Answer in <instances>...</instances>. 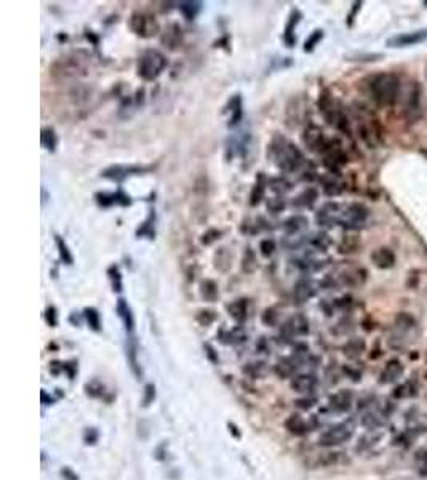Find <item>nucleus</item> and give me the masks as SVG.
Returning a JSON list of instances; mask_svg holds the SVG:
<instances>
[{
  "instance_id": "nucleus-13",
  "label": "nucleus",
  "mask_w": 427,
  "mask_h": 480,
  "mask_svg": "<svg viewBox=\"0 0 427 480\" xmlns=\"http://www.w3.org/2000/svg\"><path fill=\"white\" fill-rule=\"evenodd\" d=\"M421 99H422V87L419 82H413L405 99V114L411 120L419 117L421 114Z\"/></svg>"
},
{
  "instance_id": "nucleus-56",
  "label": "nucleus",
  "mask_w": 427,
  "mask_h": 480,
  "mask_svg": "<svg viewBox=\"0 0 427 480\" xmlns=\"http://www.w3.org/2000/svg\"><path fill=\"white\" fill-rule=\"evenodd\" d=\"M45 317H47V322H48L50 326H56L58 325V314H56V309L53 308V306H50V308L47 309Z\"/></svg>"
},
{
  "instance_id": "nucleus-4",
  "label": "nucleus",
  "mask_w": 427,
  "mask_h": 480,
  "mask_svg": "<svg viewBox=\"0 0 427 480\" xmlns=\"http://www.w3.org/2000/svg\"><path fill=\"white\" fill-rule=\"evenodd\" d=\"M167 67V58L164 53H160L159 50L149 48L141 53L138 59V76L146 80L152 82L156 80Z\"/></svg>"
},
{
  "instance_id": "nucleus-40",
  "label": "nucleus",
  "mask_w": 427,
  "mask_h": 480,
  "mask_svg": "<svg viewBox=\"0 0 427 480\" xmlns=\"http://www.w3.org/2000/svg\"><path fill=\"white\" fill-rule=\"evenodd\" d=\"M256 268H258L256 254H255V251H253V250L248 247V248L245 250V254H243V258H242V269L245 271L247 274H251V272L256 271Z\"/></svg>"
},
{
  "instance_id": "nucleus-1",
  "label": "nucleus",
  "mask_w": 427,
  "mask_h": 480,
  "mask_svg": "<svg viewBox=\"0 0 427 480\" xmlns=\"http://www.w3.org/2000/svg\"><path fill=\"white\" fill-rule=\"evenodd\" d=\"M267 157L285 173H294L304 165V154L301 149L282 135L272 138L267 147Z\"/></svg>"
},
{
  "instance_id": "nucleus-14",
  "label": "nucleus",
  "mask_w": 427,
  "mask_h": 480,
  "mask_svg": "<svg viewBox=\"0 0 427 480\" xmlns=\"http://www.w3.org/2000/svg\"><path fill=\"white\" fill-rule=\"evenodd\" d=\"M319 384V378L315 373H298L291 378V389L298 394L310 395Z\"/></svg>"
},
{
  "instance_id": "nucleus-26",
  "label": "nucleus",
  "mask_w": 427,
  "mask_h": 480,
  "mask_svg": "<svg viewBox=\"0 0 427 480\" xmlns=\"http://www.w3.org/2000/svg\"><path fill=\"white\" fill-rule=\"evenodd\" d=\"M226 309H227L230 317L236 320L237 323L245 322L247 317H248V301L243 300V298H239L236 301H232L230 304L226 306Z\"/></svg>"
},
{
  "instance_id": "nucleus-11",
  "label": "nucleus",
  "mask_w": 427,
  "mask_h": 480,
  "mask_svg": "<svg viewBox=\"0 0 427 480\" xmlns=\"http://www.w3.org/2000/svg\"><path fill=\"white\" fill-rule=\"evenodd\" d=\"M342 205L338 202H327L325 205L320 207V210L315 214V221L322 228H333L338 226L339 216H341Z\"/></svg>"
},
{
  "instance_id": "nucleus-16",
  "label": "nucleus",
  "mask_w": 427,
  "mask_h": 480,
  "mask_svg": "<svg viewBox=\"0 0 427 480\" xmlns=\"http://www.w3.org/2000/svg\"><path fill=\"white\" fill-rule=\"evenodd\" d=\"M352 392L347 391V389H342V391H338L334 392L333 395H330L328 399V407L330 410L334 412V413H345L351 410L352 407Z\"/></svg>"
},
{
  "instance_id": "nucleus-36",
  "label": "nucleus",
  "mask_w": 427,
  "mask_h": 480,
  "mask_svg": "<svg viewBox=\"0 0 427 480\" xmlns=\"http://www.w3.org/2000/svg\"><path fill=\"white\" fill-rule=\"evenodd\" d=\"M40 142H42V146L48 151H55L56 149V144H58V136H56V131L52 128V127H45L42 128V135H40Z\"/></svg>"
},
{
  "instance_id": "nucleus-38",
  "label": "nucleus",
  "mask_w": 427,
  "mask_h": 480,
  "mask_svg": "<svg viewBox=\"0 0 427 480\" xmlns=\"http://www.w3.org/2000/svg\"><path fill=\"white\" fill-rule=\"evenodd\" d=\"M307 242H309L310 247L317 251H327V248L331 245V239L328 237V234H325V232L315 234V236L310 237Z\"/></svg>"
},
{
  "instance_id": "nucleus-53",
  "label": "nucleus",
  "mask_w": 427,
  "mask_h": 480,
  "mask_svg": "<svg viewBox=\"0 0 427 480\" xmlns=\"http://www.w3.org/2000/svg\"><path fill=\"white\" fill-rule=\"evenodd\" d=\"M85 389H87V394H90L91 397H101L104 392V386L99 384L98 381H93V383L87 384Z\"/></svg>"
},
{
  "instance_id": "nucleus-2",
  "label": "nucleus",
  "mask_w": 427,
  "mask_h": 480,
  "mask_svg": "<svg viewBox=\"0 0 427 480\" xmlns=\"http://www.w3.org/2000/svg\"><path fill=\"white\" fill-rule=\"evenodd\" d=\"M88 53L84 50H74V52L58 58L50 66V76L56 82L77 80L88 74Z\"/></svg>"
},
{
  "instance_id": "nucleus-6",
  "label": "nucleus",
  "mask_w": 427,
  "mask_h": 480,
  "mask_svg": "<svg viewBox=\"0 0 427 480\" xmlns=\"http://www.w3.org/2000/svg\"><path fill=\"white\" fill-rule=\"evenodd\" d=\"M354 435V426L349 423H338L330 426L327 431H323L319 437V445L325 448H333L347 442Z\"/></svg>"
},
{
  "instance_id": "nucleus-49",
  "label": "nucleus",
  "mask_w": 427,
  "mask_h": 480,
  "mask_svg": "<svg viewBox=\"0 0 427 480\" xmlns=\"http://www.w3.org/2000/svg\"><path fill=\"white\" fill-rule=\"evenodd\" d=\"M261 320H262L264 325L274 326V325H277V322H279V314L274 308H269V309H266L261 314Z\"/></svg>"
},
{
  "instance_id": "nucleus-55",
  "label": "nucleus",
  "mask_w": 427,
  "mask_h": 480,
  "mask_svg": "<svg viewBox=\"0 0 427 480\" xmlns=\"http://www.w3.org/2000/svg\"><path fill=\"white\" fill-rule=\"evenodd\" d=\"M154 399H156V387L152 384H147L144 387V397H142V403L147 407Z\"/></svg>"
},
{
  "instance_id": "nucleus-54",
  "label": "nucleus",
  "mask_w": 427,
  "mask_h": 480,
  "mask_svg": "<svg viewBox=\"0 0 427 480\" xmlns=\"http://www.w3.org/2000/svg\"><path fill=\"white\" fill-rule=\"evenodd\" d=\"M219 236H221V231H218V229H210V231H207L205 234H203L202 243H203V245H211L213 242L219 239Z\"/></svg>"
},
{
  "instance_id": "nucleus-50",
  "label": "nucleus",
  "mask_w": 427,
  "mask_h": 480,
  "mask_svg": "<svg viewBox=\"0 0 427 480\" xmlns=\"http://www.w3.org/2000/svg\"><path fill=\"white\" fill-rule=\"evenodd\" d=\"M259 250H261V254L264 258H269L276 251V240L274 239H264L261 240L259 243Z\"/></svg>"
},
{
  "instance_id": "nucleus-8",
  "label": "nucleus",
  "mask_w": 427,
  "mask_h": 480,
  "mask_svg": "<svg viewBox=\"0 0 427 480\" xmlns=\"http://www.w3.org/2000/svg\"><path fill=\"white\" fill-rule=\"evenodd\" d=\"M323 165L328 168L331 175H339V168L347 162V156L338 139H330L323 149Z\"/></svg>"
},
{
  "instance_id": "nucleus-32",
  "label": "nucleus",
  "mask_w": 427,
  "mask_h": 480,
  "mask_svg": "<svg viewBox=\"0 0 427 480\" xmlns=\"http://www.w3.org/2000/svg\"><path fill=\"white\" fill-rule=\"evenodd\" d=\"M299 18H301V13L298 12V10H294V12L291 13V16H290V19H288L287 27H285L283 40H285V44H287L288 47H293L294 44H296V35H294V27H296V24L299 23Z\"/></svg>"
},
{
  "instance_id": "nucleus-15",
  "label": "nucleus",
  "mask_w": 427,
  "mask_h": 480,
  "mask_svg": "<svg viewBox=\"0 0 427 480\" xmlns=\"http://www.w3.org/2000/svg\"><path fill=\"white\" fill-rule=\"evenodd\" d=\"M367 280V271L363 268H355V266H349L339 272L338 275V283L344 285V287L349 288H357L360 285L365 283Z\"/></svg>"
},
{
  "instance_id": "nucleus-51",
  "label": "nucleus",
  "mask_w": 427,
  "mask_h": 480,
  "mask_svg": "<svg viewBox=\"0 0 427 480\" xmlns=\"http://www.w3.org/2000/svg\"><path fill=\"white\" fill-rule=\"evenodd\" d=\"M294 403H296V407L299 408V410H310V408L317 403V399L312 397V395H304V397H301V399H298Z\"/></svg>"
},
{
  "instance_id": "nucleus-52",
  "label": "nucleus",
  "mask_w": 427,
  "mask_h": 480,
  "mask_svg": "<svg viewBox=\"0 0 427 480\" xmlns=\"http://www.w3.org/2000/svg\"><path fill=\"white\" fill-rule=\"evenodd\" d=\"M285 208V200L282 197H274L267 200V210L270 213H280Z\"/></svg>"
},
{
  "instance_id": "nucleus-21",
  "label": "nucleus",
  "mask_w": 427,
  "mask_h": 480,
  "mask_svg": "<svg viewBox=\"0 0 427 480\" xmlns=\"http://www.w3.org/2000/svg\"><path fill=\"white\" fill-rule=\"evenodd\" d=\"M299 362L294 359V357H283V359H279L274 365V373H276L282 380H288V378H293L298 372Z\"/></svg>"
},
{
  "instance_id": "nucleus-34",
  "label": "nucleus",
  "mask_w": 427,
  "mask_h": 480,
  "mask_svg": "<svg viewBox=\"0 0 427 480\" xmlns=\"http://www.w3.org/2000/svg\"><path fill=\"white\" fill-rule=\"evenodd\" d=\"M266 179H264V175L262 173H259V176H258V179H256V182H255V188H253V191H251V196H250V203L253 207L255 205H258V203H261V200L264 199V192H266Z\"/></svg>"
},
{
  "instance_id": "nucleus-17",
  "label": "nucleus",
  "mask_w": 427,
  "mask_h": 480,
  "mask_svg": "<svg viewBox=\"0 0 427 480\" xmlns=\"http://www.w3.org/2000/svg\"><path fill=\"white\" fill-rule=\"evenodd\" d=\"M147 168H142V167H124V165H112L106 168L103 173H101V176H104L107 179H112V181H124L127 176L130 175H139V173L146 171Z\"/></svg>"
},
{
  "instance_id": "nucleus-7",
  "label": "nucleus",
  "mask_w": 427,
  "mask_h": 480,
  "mask_svg": "<svg viewBox=\"0 0 427 480\" xmlns=\"http://www.w3.org/2000/svg\"><path fill=\"white\" fill-rule=\"evenodd\" d=\"M130 29L139 37H154L156 34H159L160 26L159 21L156 19L154 15H150L147 12H135L130 16Z\"/></svg>"
},
{
  "instance_id": "nucleus-30",
  "label": "nucleus",
  "mask_w": 427,
  "mask_h": 480,
  "mask_svg": "<svg viewBox=\"0 0 427 480\" xmlns=\"http://www.w3.org/2000/svg\"><path fill=\"white\" fill-rule=\"evenodd\" d=\"M117 312H119V315H120V319H122V322H124V325H125V330L127 331H133V328H135V319H133V314H131V309H130V306H128V303L125 301V300H119L117 301Z\"/></svg>"
},
{
  "instance_id": "nucleus-19",
  "label": "nucleus",
  "mask_w": 427,
  "mask_h": 480,
  "mask_svg": "<svg viewBox=\"0 0 427 480\" xmlns=\"http://www.w3.org/2000/svg\"><path fill=\"white\" fill-rule=\"evenodd\" d=\"M315 291H317V288H315V283H314L310 279L304 277V279H299V280L296 282V285H294L293 298H294V301H296L298 304H302V303L309 301L310 298H314Z\"/></svg>"
},
{
  "instance_id": "nucleus-43",
  "label": "nucleus",
  "mask_w": 427,
  "mask_h": 480,
  "mask_svg": "<svg viewBox=\"0 0 427 480\" xmlns=\"http://www.w3.org/2000/svg\"><path fill=\"white\" fill-rule=\"evenodd\" d=\"M56 247H58V251H59V258L63 260L66 264H72L74 263L72 253L69 251V247H67V243L63 240V237L56 236Z\"/></svg>"
},
{
  "instance_id": "nucleus-41",
  "label": "nucleus",
  "mask_w": 427,
  "mask_h": 480,
  "mask_svg": "<svg viewBox=\"0 0 427 480\" xmlns=\"http://www.w3.org/2000/svg\"><path fill=\"white\" fill-rule=\"evenodd\" d=\"M362 424L367 429H370V431H374V429L381 427L382 418L378 413H374V412H367L362 416Z\"/></svg>"
},
{
  "instance_id": "nucleus-48",
  "label": "nucleus",
  "mask_w": 427,
  "mask_h": 480,
  "mask_svg": "<svg viewBox=\"0 0 427 480\" xmlns=\"http://www.w3.org/2000/svg\"><path fill=\"white\" fill-rule=\"evenodd\" d=\"M107 274H109L110 283H112V290L114 291H122V275H120V271H119V268L115 266V264L109 268Z\"/></svg>"
},
{
  "instance_id": "nucleus-45",
  "label": "nucleus",
  "mask_w": 427,
  "mask_h": 480,
  "mask_svg": "<svg viewBox=\"0 0 427 480\" xmlns=\"http://www.w3.org/2000/svg\"><path fill=\"white\" fill-rule=\"evenodd\" d=\"M323 39V30L322 29H315L314 32L309 35V39L304 44V52H314V48L320 44V40Z\"/></svg>"
},
{
  "instance_id": "nucleus-3",
  "label": "nucleus",
  "mask_w": 427,
  "mask_h": 480,
  "mask_svg": "<svg viewBox=\"0 0 427 480\" xmlns=\"http://www.w3.org/2000/svg\"><path fill=\"white\" fill-rule=\"evenodd\" d=\"M370 91L379 106H394L400 95V77L394 72H382L371 79Z\"/></svg>"
},
{
  "instance_id": "nucleus-22",
  "label": "nucleus",
  "mask_w": 427,
  "mask_h": 480,
  "mask_svg": "<svg viewBox=\"0 0 427 480\" xmlns=\"http://www.w3.org/2000/svg\"><path fill=\"white\" fill-rule=\"evenodd\" d=\"M371 261L378 269H391L395 264V253L389 247H379L371 253Z\"/></svg>"
},
{
  "instance_id": "nucleus-9",
  "label": "nucleus",
  "mask_w": 427,
  "mask_h": 480,
  "mask_svg": "<svg viewBox=\"0 0 427 480\" xmlns=\"http://www.w3.org/2000/svg\"><path fill=\"white\" fill-rule=\"evenodd\" d=\"M309 320L306 315L302 314H294L290 319L285 320V323L282 325L280 335L285 340H293L298 338V336H306L309 333Z\"/></svg>"
},
{
  "instance_id": "nucleus-24",
  "label": "nucleus",
  "mask_w": 427,
  "mask_h": 480,
  "mask_svg": "<svg viewBox=\"0 0 427 480\" xmlns=\"http://www.w3.org/2000/svg\"><path fill=\"white\" fill-rule=\"evenodd\" d=\"M309 219L304 214H294L290 216L287 221L283 223V231L287 236H299V234L307 228Z\"/></svg>"
},
{
  "instance_id": "nucleus-20",
  "label": "nucleus",
  "mask_w": 427,
  "mask_h": 480,
  "mask_svg": "<svg viewBox=\"0 0 427 480\" xmlns=\"http://www.w3.org/2000/svg\"><path fill=\"white\" fill-rule=\"evenodd\" d=\"M162 44L170 50H176L182 44V29L178 23H170L162 32Z\"/></svg>"
},
{
  "instance_id": "nucleus-28",
  "label": "nucleus",
  "mask_w": 427,
  "mask_h": 480,
  "mask_svg": "<svg viewBox=\"0 0 427 480\" xmlns=\"http://www.w3.org/2000/svg\"><path fill=\"white\" fill-rule=\"evenodd\" d=\"M317 199H319L317 189H315V188H307L293 200V205L298 207V208H312L314 203L317 202Z\"/></svg>"
},
{
  "instance_id": "nucleus-12",
  "label": "nucleus",
  "mask_w": 427,
  "mask_h": 480,
  "mask_svg": "<svg viewBox=\"0 0 427 480\" xmlns=\"http://www.w3.org/2000/svg\"><path fill=\"white\" fill-rule=\"evenodd\" d=\"M425 40H427V29H419V30H413V32L394 35V37L387 39L385 45L391 47V48H400V47L418 45L421 42H425Z\"/></svg>"
},
{
  "instance_id": "nucleus-57",
  "label": "nucleus",
  "mask_w": 427,
  "mask_h": 480,
  "mask_svg": "<svg viewBox=\"0 0 427 480\" xmlns=\"http://www.w3.org/2000/svg\"><path fill=\"white\" fill-rule=\"evenodd\" d=\"M96 438H98V432L95 431V429H87V431H85V442H87L88 445H90V444H95Z\"/></svg>"
},
{
  "instance_id": "nucleus-35",
  "label": "nucleus",
  "mask_w": 427,
  "mask_h": 480,
  "mask_svg": "<svg viewBox=\"0 0 427 480\" xmlns=\"http://www.w3.org/2000/svg\"><path fill=\"white\" fill-rule=\"evenodd\" d=\"M242 372L248 378H251V380H261V378L266 375V365L262 362H248L242 368Z\"/></svg>"
},
{
  "instance_id": "nucleus-37",
  "label": "nucleus",
  "mask_w": 427,
  "mask_h": 480,
  "mask_svg": "<svg viewBox=\"0 0 427 480\" xmlns=\"http://www.w3.org/2000/svg\"><path fill=\"white\" fill-rule=\"evenodd\" d=\"M200 10H202V2H181L179 4V12L187 21L196 19L197 15L200 13Z\"/></svg>"
},
{
  "instance_id": "nucleus-58",
  "label": "nucleus",
  "mask_w": 427,
  "mask_h": 480,
  "mask_svg": "<svg viewBox=\"0 0 427 480\" xmlns=\"http://www.w3.org/2000/svg\"><path fill=\"white\" fill-rule=\"evenodd\" d=\"M203 347H205V351H207V357H208V359H210L213 363H216V362H218V354H216V351L213 349V347H211L210 344H203Z\"/></svg>"
},
{
  "instance_id": "nucleus-59",
  "label": "nucleus",
  "mask_w": 427,
  "mask_h": 480,
  "mask_svg": "<svg viewBox=\"0 0 427 480\" xmlns=\"http://www.w3.org/2000/svg\"><path fill=\"white\" fill-rule=\"evenodd\" d=\"M360 7H362V2H355L354 4V8H352V13L347 16V24H352V21H354V18H355V15H357V12L360 10Z\"/></svg>"
},
{
  "instance_id": "nucleus-46",
  "label": "nucleus",
  "mask_w": 427,
  "mask_h": 480,
  "mask_svg": "<svg viewBox=\"0 0 427 480\" xmlns=\"http://www.w3.org/2000/svg\"><path fill=\"white\" fill-rule=\"evenodd\" d=\"M196 320H197L202 326H210L213 322L216 320V312H215V311H210V309L199 311V314L196 315Z\"/></svg>"
},
{
  "instance_id": "nucleus-31",
  "label": "nucleus",
  "mask_w": 427,
  "mask_h": 480,
  "mask_svg": "<svg viewBox=\"0 0 427 480\" xmlns=\"http://www.w3.org/2000/svg\"><path fill=\"white\" fill-rule=\"evenodd\" d=\"M200 294L202 298L208 301V303H215L219 296V290H218V283L215 280L205 279L200 282Z\"/></svg>"
},
{
  "instance_id": "nucleus-10",
  "label": "nucleus",
  "mask_w": 427,
  "mask_h": 480,
  "mask_svg": "<svg viewBox=\"0 0 427 480\" xmlns=\"http://www.w3.org/2000/svg\"><path fill=\"white\" fill-rule=\"evenodd\" d=\"M301 138H302V144L310 152H323L325 146H327L328 142V139L325 138L323 130L315 124H309L304 128Z\"/></svg>"
},
{
  "instance_id": "nucleus-29",
  "label": "nucleus",
  "mask_w": 427,
  "mask_h": 480,
  "mask_svg": "<svg viewBox=\"0 0 427 480\" xmlns=\"http://www.w3.org/2000/svg\"><path fill=\"white\" fill-rule=\"evenodd\" d=\"M322 186H323V192L327 194L328 197H336L344 191L342 182L333 175H327L322 178Z\"/></svg>"
},
{
  "instance_id": "nucleus-33",
  "label": "nucleus",
  "mask_w": 427,
  "mask_h": 480,
  "mask_svg": "<svg viewBox=\"0 0 427 480\" xmlns=\"http://www.w3.org/2000/svg\"><path fill=\"white\" fill-rule=\"evenodd\" d=\"M245 338H247L245 331H243L240 326L232 328V330H221V333H219V340L224 344H239L242 341H245Z\"/></svg>"
},
{
  "instance_id": "nucleus-47",
  "label": "nucleus",
  "mask_w": 427,
  "mask_h": 480,
  "mask_svg": "<svg viewBox=\"0 0 427 480\" xmlns=\"http://www.w3.org/2000/svg\"><path fill=\"white\" fill-rule=\"evenodd\" d=\"M363 349H365V343L362 340H357V338L351 340L347 344L344 346V351L347 355H359L360 352H363Z\"/></svg>"
},
{
  "instance_id": "nucleus-25",
  "label": "nucleus",
  "mask_w": 427,
  "mask_h": 480,
  "mask_svg": "<svg viewBox=\"0 0 427 480\" xmlns=\"http://www.w3.org/2000/svg\"><path fill=\"white\" fill-rule=\"evenodd\" d=\"M96 200L99 205L103 207H110V205H122V207H127L131 203L130 197L127 194H124L122 191L115 192V194H96Z\"/></svg>"
},
{
  "instance_id": "nucleus-5",
  "label": "nucleus",
  "mask_w": 427,
  "mask_h": 480,
  "mask_svg": "<svg viewBox=\"0 0 427 480\" xmlns=\"http://www.w3.org/2000/svg\"><path fill=\"white\" fill-rule=\"evenodd\" d=\"M368 216H370V211L363 203L352 202V203H347V205H342L338 226H342L344 229H351V231L360 229L363 228V224L367 223Z\"/></svg>"
},
{
  "instance_id": "nucleus-18",
  "label": "nucleus",
  "mask_w": 427,
  "mask_h": 480,
  "mask_svg": "<svg viewBox=\"0 0 427 480\" xmlns=\"http://www.w3.org/2000/svg\"><path fill=\"white\" fill-rule=\"evenodd\" d=\"M304 114H306V109H304L302 101L299 98L290 99V103L287 104V112H285V120H287V125L290 128L298 127V124L304 119Z\"/></svg>"
},
{
  "instance_id": "nucleus-39",
  "label": "nucleus",
  "mask_w": 427,
  "mask_h": 480,
  "mask_svg": "<svg viewBox=\"0 0 427 480\" xmlns=\"http://www.w3.org/2000/svg\"><path fill=\"white\" fill-rule=\"evenodd\" d=\"M215 266L219 269V271H227L230 266H232V256L229 254L227 248H219L215 254Z\"/></svg>"
},
{
  "instance_id": "nucleus-23",
  "label": "nucleus",
  "mask_w": 427,
  "mask_h": 480,
  "mask_svg": "<svg viewBox=\"0 0 427 480\" xmlns=\"http://www.w3.org/2000/svg\"><path fill=\"white\" fill-rule=\"evenodd\" d=\"M402 373H403V365H402V362L397 360V359H392V360H389L387 363H385L384 370L381 372V375H379V383H382V384L395 383V381H397L399 378L402 376Z\"/></svg>"
},
{
  "instance_id": "nucleus-42",
  "label": "nucleus",
  "mask_w": 427,
  "mask_h": 480,
  "mask_svg": "<svg viewBox=\"0 0 427 480\" xmlns=\"http://www.w3.org/2000/svg\"><path fill=\"white\" fill-rule=\"evenodd\" d=\"M84 315H85V319H87V322H88V325H90V328L95 330V331H99V328H101L99 312H98L95 308H87V309L84 311Z\"/></svg>"
},
{
  "instance_id": "nucleus-44",
  "label": "nucleus",
  "mask_w": 427,
  "mask_h": 480,
  "mask_svg": "<svg viewBox=\"0 0 427 480\" xmlns=\"http://www.w3.org/2000/svg\"><path fill=\"white\" fill-rule=\"evenodd\" d=\"M267 184L276 194H285L287 191L291 189V184L285 178H270L267 181Z\"/></svg>"
},
{
  "instance_id": "nucleus-27",
  "label": "nucleus",
  "mask_w": 427,
  "mask_h": 480,
  "mask_svg": "<svg viewBox=\"0 0 427 480\" xmlns=\"http://www.w3.org/2000/svg\"><path fill=\"white\" fill-rule=\"evenodd\" d=\"M285 429L293 435H304L309 431V424L304 421V418L299 415H290L285 421Z\"/></svg>"
}]
</instances>
